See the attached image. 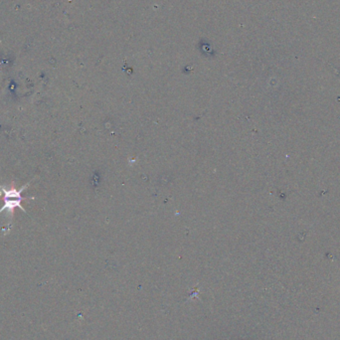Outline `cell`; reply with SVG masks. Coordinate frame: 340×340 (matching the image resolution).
<instances>
[{
  "instance_id": "cell-1",
  "label": "cell",
  "mask_w": 340,
  "mask_h": 340,
  "mask_svg": "<svg viewBox=\"0 0 340 340\" xmlns=\"http://www.w3.org/2000/svg\"><path fill=\"white\" fill-rule=\"evenodd\" d=\"M36 178L37 177H34L31 181H29L27 184H25L23 187L19 189H16L15 187H5L0 184V196H2L3 198V206L1 207V209H0V214L6 212L7 215L9 216V223L7 224L8 228H11L14 210L16 208H19L21 211L26 213L25 208L22 206V202L26 199H29V200L35 199V197H32V196L24 197L23 192L29 187V185H31L32 181H34ZM7 227L4 228L3 231H5Z\"/></svg>"
}]
</instances>
